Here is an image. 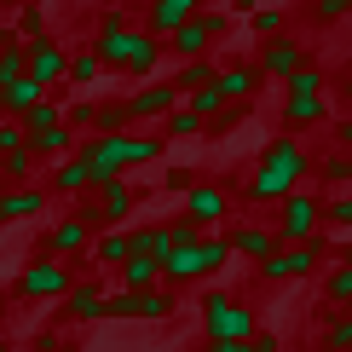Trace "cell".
I'll return each instance as SVG.
<instances>
[{
  "label": "cell",
  "instance_id": "cell-11",
  "mask_svg": "<svg viewBox=\"0 0 352 352\" xmlns=\"http://www.w3.org/2000/svg\"><path fill=\"white\" fill-rule=\"evenodd\" d=\"M64 69H69V52L58 47V41L47 35V41H35V47H29V58H23V76L41 87V93H52L58 81H64Z\"/></svg>",
  "mask_w": 352,
  "mask_h": 352
},
{
  "label": "cell",
  "instance_id": "cell-50",
  "mask_svg": "<svg viewBox=\"0 0 352 352\" xmlns=\"http://www.w3.org/2000/svg\"><path fill=\"white\" fill-rule=\"evenodd\" d=\"M335 144H341V156H352V116H335Z\"/></svg>",
  "mask_w": 352,
  "mask_h": 352
},
{
  "label": "cell",
  "instance_id": "cell-17",
  "mask_svg": "<svg viewBox=\"0 0 352 352\" xmlns=\"http://www.w3.org/2000/svg\"><path fill=\"white\" fill-rule=\"evenodd\" d=\"M202 12V0H151V12H144V29H151L156 41H168L179 23H190Z\"/></svg>",
  "mask_w": 352,
  "mask_h": 352
},
{
  "label": "cell",
  "instance_id": "cell-36",
  "mask_svg": "<svg viewBox=\"0 0 352 352\" xmlns=\"http://www.w3.org/2000/svg\"><path fill=\"white\" fill-rule=\"evenodd\" d=\"M162 133H168V139H202L208 127H202V116H197V110L173 104V110H168V122H162Z\"/></svg>",
  "mask_w": 352,
  "mask_h": 352
},
{
  "label": "cell",
  "instance_id": "cell-56",
  "mask_svg": "<svg viewBox=\"0 0 352 352\" xmlns=\"http://www.w3.org/2000/svg\"><path fill=\"white\" fill-rule=\"evenodd\" d=\"M0 23H6V6H0Z\"/></svg>",
  "mask_w": 352,
  "mask_h": 352
},
{
  "label": "cell",
  "instance_id": "cell-51",
  "mask_svg": "<svg viewBox=\"0 0 352 352\" xmlns=\"http://www.w3.org/2000/svg\"><path fill=\"white\" fill-rule=\"evenodd\" d=\"M35 352H64V335L58 329H35Z\"/></svg>",
  "mask_w": 352,
  "mask_h": 352
},
{
  "label": "cell",
  "instance_id": "cell-26",
  "mask_svg": "<svg viewBox=\"0 0 352 352\" xmlns=\"http://www.w3.org/2000/svg\"><path fill=\"white\" fill-rule=\"evenodd\" d=\"M110 289H162V266H156V260H144V254H127V266L116 272Z\"/></svg>",
  "mask_w": 352,
  "mask_h": 352
},
{
  "label": "cell",
  "instance_id": "cell-44",
  "mask_svg": "<svg viewBox=\"0 0 352 352\" xmlns=\"http://www.w3.org/2000/svg\"><path fill=\"white\" fill-rule=\"evenodd\" d=\"M162 185H168V197H185V190L197 185V168H185V162H173V168H162Z\"/></svg>",
  "mask_w": 352,
  "mask_h": 352
},
{
  "label": "cell",
  "instance_id": "cell-39",
  "mask_svg": "<svg viewBox=\"0 0 352 352\" xmlns=\"http://www.w3.org/2000/svg\"><path fill=\"white\" fill-rule=\"evenodd\" d=\"M248 29H254V35H260V47H266V41H277V35H283V12H277V6H260L254 18H248Z\"/></svg>",
  "mask_w": 352,
  "mask_h": 352
},
{
  "label": "cell",
  "instance_id": "cell-9",
  "mask_svg": "<svg viewBox=\"0 0 352 352\" xmlns=\"http://www.w3.org/2000/svg\"><path fill=\"white\" fill-rule=\"evenodd\" d=\"M226 214H231V197H226V185H214V179H197V185L179 197V219H190L202 237H208Z\"/></svg>",
  "mask_w": 352,
  "mask_h": 352
},
{
  "label": "cell",
  "instance_id": "cell-3",
  "mask_svg": "<svg viewBox=\"0 0 352 352\" xmlns=\"http://www.w3.org/2000/svg\"><path fill=\"white\" fill-rule=\"evenodd\" d=\"M231 266V243L226 237H202L197 248H179V254L162 260V283H202V277H219Z\"/></svg>",
  "mask_w": 352,
  "mask_h": 352
},
{
  "label": "cell",
  "instance_id": "cell-55",
  "mask_svg": "<svg viewBox=\"0 0 352 352\" xmlns=\"http://www.w3.org/2000/svg\"><path fill=\"white\" fill-rule=\"evenodd\" d=\"M0 6H35V0H0Z\"/></svg>",
  "mask_w": 352,
  "mask_h": 352
},
{
  "label": "cell",
  "instance_id": "cell-25",
  "mask_svg": "<svg viewBox=\"0 0 352 352\" xmlns=\"http://www.w3.org/2000/svg\"><path fill=\"white\" fill-rule=\"evenodd\" d=\"M324 87H329V81H324V69H318L312 58H306L295 76L283 81V93H289V104H312V98H324Z\"/></svg>",
  "mask_w": 352,
  "mask_h": 352
},
{
  "label": "cell",
  "instance_id": "cell-54",
  "mask_svg": "<svg viewBox=\"0 0 352 352\" xmlns=\"http://www.w3.org/2000/svg\"><path fill=\"white\" fill-rule=\"evenodd\" d=\"M300 352H329V346H324V341H312V346H300Z\"/></svg>",
  "mask_w": 352,
  "mask_h": 352
},
{
  "label": "cell",
  "instance_id": "cell-41",
  "mask_svg": "<svg viewBox=\"0 0 352 352\" xmlns=\"http://www.w3.org/2000/svg\"><path fill=\"white\" fill-rule=\"evenodd\" d=\"M324 346H329V352H352V312L329 318V329H324Z\"/></svg>",
  "mask_w": 352,
  "mask_h": 352
},
{
  "label": "cell",
  "instance_id": "cell-35",
  "mask_svg": "<svg viewBox=\"0 0 352 352\" xmlns=\"http://www.w3.org/2000/svg\"><path fill=\"white\" fill-rule=\"evenodd\" d=\"M312 122H329L324 98H312V104H283V133H300V127H312Z\"/></svg>",
  "mask_w": 352,
  "mask_h": 352
},
{
  "label": "cell",
  "instance_id": "cell-7",
  "mask_svg": "<svg viewBox=\"0 0 352 352\" xmlns=\"http://www.w3.org/2000/svg\"><path fill=\"white\" fill-rule=\"evenodd\" d=\"M329 254V243L324 237H312V243H295V248H272L266 260H260V277H266V283H295V277H312L318 272V260Z\"/></svg>",
  "mask_w": 352,
  "mask_h": 352
},
{
  "label": "cell",
  "instance_id": "cell-52",
  "mask_svg": "<svg viewBox=\"0 0 352 352\" xmlns=\"http://www.w3.org/2000/svg\"><path fill=\"white\" fill-rule=\"evenodd\" d=\"M260 6H266V0H226V12H243V18H254Z\"/></svg>",
  "mask_w": 352,
  "mask_h": 352
},
{
  "label": "cell",
  "instance_id": "cell-45",
  "mask_svg": "<svg viewBox=\"0 0 352 352\" xmlns=\"http://www.w3.org/2000/svg\"><path fill=\"white\" fill-rule=\"evenodd\" d=\"M346 12H352V0H312V23H341L346 18Z\"/></svg>",
  "mask_w": 352,
  "mask_h": 352
},
{
  "label": "cell",
  "instance_id": "cell-15",
  "mask_svg": "<svg viewBox=\"0 0 352 352\" xmlns=\"http://www.w3.org/2000/svg\"><path fill=\"white\" fill-rule=\"evenodd\" d=\"M110 312V283H76L64 295V318L69 324H98Z\"/></svg>",
  "mask_w": 352,
  "mask_h": 352
},
{
  "label": "cell",
  "instance_id": "cell-21",
  "mask_svg": "<svg viewBox=\"0 0 352 352\" xmlns=\"http://www.w3.org/2000/svg\"><path fill=\"white\" fill-rule=\"evenodd\" d=\"M52 190H58V197H69V202H76V197H93V168H87L81 162V156H69V162H58L52 168Z\"/></svg>",
  "mask_w": 352,
  "mask_h": 352
},
{
  "label": "cell",
  "instance_id": "cell-32",
  "mask_svg": "<svg viewBox=\"0 0 352 352\" xmlns=\"http://www.w3.org/2000/svg\"><path fill=\"white\" fill-rule=\"evenodd\" d=\"M312 173H318V179H324L329 190H341V185H352V156L329 151V156H318V162H312Z\"/></svg>",
  "mask_w": 352,
  "mask_h": 352
},
{
  "label": "cell",
  "instance_id": "cell-28",
  "mask_svg": "<svg viewBox=\"0 0 352 352\" xmlns=\"http://www.w3.org/2000/svg\"><path fill=\"white\" fill-rule=\"evenodd\" d=\"M35 168H41V162H35V151L23 144V151L0 156V185H6V190H12V185H41V179H35Z\"/></svg>",
  "mask_w": 352,
  "mask_h": 352
},
{
  "label": "cell",
  "instance_id": "cell-38",
  "mask_svg": "<svg viewBox=\"0 0 352 352\" xmlns=\"http://www.w3.org/2000/svg\"><path fill=\"white\" fill-rule=\"evenodd\" d=\"M58 122H64V104H52V98H41V104H35V110L23 116V133L35 139V133H47V127H58Z\"/></svg>",
  "mask_w": 352,
  "mask_h": 352
},
{
  "label": "cell",
  "instance_id": "cell-18",
  "mask_svg": "<svg viewBox=\"0 0 352 352\" xmlns=\"http://www.w3.org/2000/svg\"><path fill=\"white\" fill-rule=\"evenodd\" d=\"M219 81V58H190V64H173V76H168V87H173V98H185L190 93H202V87H214Z\"/></svg>",
  "mask_w": 352,
  "mask_h": 352
},
{
  "label": "cell",
  "instance_id": "cell-20",
  "mask_svg": "<svg viewBox=\"0 0 352 352\" xmlns=\"http://www.w3.org/2000/svg\"><path fill=\"white\" fill-rule=\"evenodd\" d=\"M133 202H139V190L127 185V173H122V179H110V185H98V214H104L110 231H122V219L133 214Z\"/></svg>",
  "mask_w": 352,
  "mask_h": 352
},
{
  "label": "cell",
  "instance_id": "cell-31",
  "mask_svg": "<svg viewBox=\"0 0 352 352\" xmlns=\"http://www.w3.org/2000/svg\"><path fill=\"white\" fill-rule=\"evenodd\" d=\"M47 6H41V0H35V6H18V29H12V35H18L23 41V47H35V41H47Z\"/></svg>",
  "mask_w": 352,
  "mask_h": 352
},
{
  "label": "cell",
  "instance_id": "cell-49",
  "mask_svg": "<svg viewBox=\"0 0 352 352\" xmlns=\"http://www.w3.org/2000/svg\"><path fill=\"white\" fill-rule=\"evenodd\" d=\"M248 352H283V335H272V329H260L254 341H248Z\"/></svg>",
  "mask_w": 352,
  "mask_h": 352
},
{
  "label": "cell",
  "instance_id": "cell-10",
  "mask_svg": "<svg viewBox=\"0 0 352 352\" xmlns=\"http://www.w3.org/2000/svg\"><path fill=\"white\" fill-rule=\"evenodd\" d=\"M300 64H306V47H300L295 35H277V41H266V47L254 52V69H260V81H289Z\"/></svg>",
  "mask_w": 352,
  "mask_h": 352
},
{
  "label": "cell",
  "instance_id": "cell-13",
  "mask_svg": "<svg viewBox=\"0 0 352 352\" xmlns=\"http://www.w3.org/2000/svg\"><path fill=\"white\" fill-rule=\"evenodd\" d=\"M41 254H47V260H76V254H93V231H87L76 214H64V219H58V226L47 231Z\"/></svg>",
  "mask_w": 352,
  "mask_h": 352
},
{
  "label": "cell",
  "instance_id": "cell-4",
  "mask_svg": "<svg viewBox=\"0 0 352 352\" xmlns=\"http://www.w3.org/2000/svg\"><path fill=\"white\" fill-rule=\"evenodd\" d=\"M226 35H231V12H197L190 23L173 29L162 47L179 58V64H190V58H214V47H219Z\"/></svg>",
  "mask_w": 352,
  "mask_h": 352
},
{
  "label": "cell",
  "instance_id": "cell-27",
  "mask_svg": "<svg viewBox=\"0 0 352 352\" xmlns=\"http://www.w3.org/2000/svg\"><path fill=\"white\" fill-rule=\"evenodd\" d=\"M93 133H133L127 98H93Z\"/></svg>",
  "mask_w": 352,
  "mask_h": 352
},
{
  "label": "cell",
  "instance_id": "cell-8",
  "mask_svg": "<svg viewBox=\"0 0 352 352\" xmlns=\"http://www.w3.org/2000/svg\"><path fill=\"white\" fill-rule=\"evenodd\" d=\"M179 295L173 289H110V312L104 318H144V324H162L173 318Z\"/></svg>",
  "mask_w": 352,
  "mask_h": 352
},
{
  "label": "cell",
  "instance_id": "cell-29",
  "mask_svg": "<svg viewBox=\"0 0 352 352\" xmlns=\"http://www.w3.org/2000/svg\"><path fill=\"white\" fill-rule=\"evenodd\" d=\"M133 254L156 260V266L168 260V226H162V219H151V226H133Z\"/></svg>",
  "mask_w": 352,
  "mask_h": 352
},
{
  "label": "cell",
  "instance_id": "cell-1",
  "mask_svg": "<svg viewBox=\"0 0 352 352\" xmlns=\"http://www.w3.org/2000/svg\"><path fill=\"white\" fill-rule=\"evenodd\" d=\"M306 173H312V151H306L295 133H277V139H266V151L254 156V173H248V185H243V202H283V197L300 190Z\"/></svg>",
  "mask_w": 352,
  "mask_h": 352
},
{
  "label": "cell",
  "instance_id": "cell-47",
  "mask_svg": "<svg viewBox=\"0 0 352 352\" xmlns=\"http://www.w3.org/2000/svg\"><path fill=\"white\" fill-rule=\"evenodd\" d=\"M243 116H248V104H226V110H219L214 122H208V133H214V139H219V133H231V127H237Z\"/></svg>",
  "mask_w": 352,
  "mask_h": 352
},
{
  "label": "cell",
  "instance_id": "cell-12",
  "mask_svg": "<svg viewBox=\"0 0 352 352\" xmlns=\"http://www.w3.org/2000/svg\"><path fill=\"white\" fill-rule=\"evenodd\" d=\"M173 104H179V98H173V87H168L162 76H156V81H144L139 93H127V116H133V133H139L144 122H168V110H173Z\"/></svg>",
  "mask_w": 352,
  "mask_h": 352
},
{
  "label": "cell",
  "instance_id": "cell-48",
  "mask_svg": "<svg viewBox=\"0 0 352 352\" xmlns=\"http://www.w3.org/2000/svg\"><path fill=\"white\" fill-rule=\"evenodd\" d=\"M110 29H127V6H98V35H110Z\"/></svg>",
  "mask_w": 352,
  "mask_h": 352
},
{
  "label": "cell",
  "instance_id": "cell-22",
  "mask_svg": "<svg viewBox=\"0 0 352 352\" xmlns=\"http://www.w3.org/2000/svg\"><path fill=\"white\" fill-rule=\"evenodd\" d=\"M127 254H133V226H122V231H104V237H93V260L104 272H122L127 266Z\"/></svg>",
  "mask_w": 352,
  "mask_h": 352
},
{
  "label": "cell",
  "instance_id": "cell-24",
  "mask_svg": "<svg viewBox=\"0 0 352 352\" xmlns=\"http://www.w3.org/2000/svg\"><path fill=\"white\" fill-rule=\"evenodd\" d=\"M23 58H29V47L12 29H0V93H12V87L23 81Z\"/></svg>",
  "mask_w": 352,
  "mask_h": 352
},
{
  "label": "cell",
  "instance_id": "cell-42",
  "mask_svg": "<svg viewBox=\"0 0 352 352\" xmlns=\"http://www.w3.org/2000/svg\"><path fill=\"white\" fill-rule=\"evenodd\" d=\"M324 226H352V197L346 190H329L324 197Z\"/></svg>",
  "mask_w": 352,
  "mask_h": 352
},
{
  "label": "cell",
  "instance_id": "cell-53",
  "mask_svg": "<svg viewBox=\"0 0 352 352\" xmlns=\"http://www.w3.org/2000/svg\"><path fill=\"white\" fill-rule=\"evenodd\" d=\"M341 98H346V104H352V76H346V81H341Z\"/></svg>",
  "mask_w": 352,
  "mask_h": 352
},
{
  "label": "cell",
  "instance_id": "cell-14",
  "mask_svg": "<svg viewBox=\"0 0 352 352\" xmlns=\"http://www.w3.org/2000/svg\"><path fill=\"white\" fill-rule=\"evenodd\" d=\"M260 69H254V58H237V64H219V81H214V93L226 98V104H248V98L260 93Z\"/></svg>",
  "mask_w": 352,
  "mask_h": 352
},
{
  "label": "cell",
  "instance_id": "cell-34",
  "mask_svg": "<svg viewBox=\"0 0 352 352\" xmlns=\"http://www.w3.org/2000/svg\"><path fill=\"white\" fill-rule=\"evenodd\" d=\"M226 312H231V295L226 289H202V335H219V324H226Z\"/></svg>",
  "mask_w": 352,
  "mask_h": 352
},
{
  "label": "cell",
  "instance_id": "cell-23",
  "mask_svg": "<svg viewBox=\"0 0 352 352\" xmlns=\"http://www.w3.org/2000/svg\"><path fill=\"white\" fill-rule=\"evenodd\" d=\"M254 335H260L254 306H248V300H231V312H226V324H219V335H214V341H237V346H248Z\"/></svg>",
  "mask_w": 352,
  "mask_h": 352
},
{
  "label": "cell",
  "instance_id": "cell-37",
  "mask_svg": "<svg viewBox=\"0 0 352 352\" xmlns=\"http://www.w3.org/2000/svg\"><path fill=\"white\" fill-rule=\"evenodd\" d=\"M324 300L335 306V312H352V266H335L324 277Z\"/></svg>",
  "mask_w": 352,
  "mask_h": 352
},
{
  "label": "cell",
  "instance_id": "cell-30",
  "mask_svg": "<svg viewBox=\"0 0 352 352\" xmlns=\"http://www.w3.org/2000/svg\"><path fill=\"white\" fill-rule=\"evenodd\" d=\"M64 81H76V87H98V81H104V64H98V52H93V47L69 52V69H64Z\"/></svg>",
  "mask_w": 352,
  "mask_h": 352
},
{
  "label": "cell",
  "instance_id": "cell-19",
  "mask_svg": "<svg viewBox=\"0 0 352 352\" xmlns=\"http://www.w3.org/2000/svg\"><path fill=\"white\" fill-rule=\"evenodd\" d=\"M41 208H47V190H41V185H12V190H0V226L35 219Z\"/></svg>",
  "mask_w": 352,
  "mask_h": 352
},
{
  "label": "cell",
  "instance_id": "cell-16",
  "mask_svg": "<svg viewBox=\"0 0 352 352\" xmlns=\"http://www.w3.org/2000/svg\"><path fill=\"white\" fill-rule=\"evenodd\" d=\"M226 243H231V254L254 260V266H260V260L272 254V248H283V243H277V231H272V226H254V219H243V226H231V231H226Z\"/></svg>",
  "mask_w": 352,
  "mask_h": 352
},
{
  "label": "cell",
  "instance_id": "cell-46",
  "mask_svg": "<svg viewBox=\"0 0 352 352\" xmlns=\"http://www.w3.org/2000/svg\"><path fill=\"white\" fill-rule=\"evenodd\" d=\"M29 133H23V122H0V156H12V151H23Z\"/></svg>",
  "mask_w": 352,
  "mask_h": 352
},
{
  "label": "cell",
  "instance_id": "cell-5",
  "mask_svg": "<svg viewBox=\"0 0 352 352\" xmlns=\"http://www.w3.org/2000/svg\"><path fill=\"white\" fill-rule=\"evenodd\" d=\"M318 226H324V197L318 190H295V197H283L277 202V243H312L318 237Z\"/></svg>",
  "mask_w": 352,
  "mask_h": 352
},
{
  "label": "cell",
  "instance_id": "cell-43",
  "mask_svg": "<svg viewBox=\"0 0 352 352\" xmlns=\"http://www.w3.org/2000/svg\"><path fill=\"white\" fill-rule=\"evenodd\" d=\"M197 243H202V231L190 226V219H173V226H168V254H179V248H197Z\"/></svg>",
  "mask_w": 352,
  "mask_h": 352
},
{
  "label": "cell",
  "instance_id": "cell-40",
  "mask_svg": "<svg viewBox=\"0 0 352 352\" xmlns=\"http://www.w3.org/2000/svg\"><path fill=\"white\" fill-rule=\"evenodd\" d=\"M185 110H197V116H202V127H208V122H214V116H219V110H226V98H219V93H214V87H202V93H190V98H185Z\"/></svg>",
  "mask_w": 352,
  "mask_h": 352
},
{
  "label": "cell",
  "instance_id": "cell-6",
  "mask_svg": "<svg viewBox=\"0 0 352 352\" xmlns=\"http://www.w3.org/2000/svg\"><path fill=\"white\" fill-rule=\"evenodd\" d=\"M12 289H18L23 300H35V306H41V300H64L69 289H76V272H69V260H47V254H35V260L18 272V283H12Z\"/></svg>",
  "mask_w": 352,
  "mask_h": 352
},
{
  "label": "cell",
  "instance_id": "cell-33",
  "mask_svg": "<svg viewBox=\"0 0 352 352\" xmlns=\"http://www.w3.org/2000/svg\"><path fill=\"white\" fill-rule=\"evenodd\" d=\"M162 151H168V144L156 139V133H127V168H151V162H162Z\"/></svg>",
  "mask_w": 352,
  "mask_h": 352
},
{
  "label": "cell",
  "instance_id": "cell-2",
  "mask_svg": "<svg viewBox=\"0 0 352 352\" xmlns=\"http://www.w3.org/2000/svg\"><path fill=\"white\" fill-rule=\"evenodd\" d=\"M93 52H98V64H104V69H127V76H139V81H156V69H162V58H168V47L144 23L93 35Z\"/></svg>",
  "mask_w": 352,
  "mask_h": 352
}]
</instances>
